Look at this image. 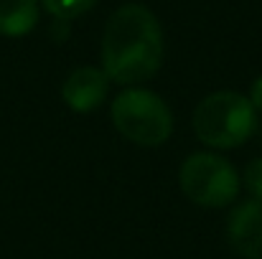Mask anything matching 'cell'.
I'll list each match as a JSON object with an SVG mask.
<instances>
[{"mask_svg": "<svg viewBox=\"0 0 262 259\" xmlns=\"http://www.w3.org/2000/svg\"><path fill=\"white\" fill-rule=\"evenodd\" d=\"M163 64V31L153 10L138 3L120 5L102 33V69L110 82L140 84Z\"/></svg>", "mask_w": 262, "mask_h": 259, "instance_id": "obj_1", "label": "cell"}, {"mask_svg": "<svg viewBox=\"0 0 262 259\" xmlns=\"http://www.w3.org/2000/svg\"><path fill=\"white\" fill-rule=\"evenodd\" d=\"M255 127L257 109L239 91H214L204 97L193 112V132L209 148H237L252 137Z\"/></svg>", "mask_w": 262, "mask_h": 259, "instance_id": "obj_2", "label": "cell"}, {"mask_svg": "<svg viewBox=\"0 0 262 259\" xmlns=\"http://www.w3.org/2000/svg\"><path fill=\"white\" fill-rule=\"evenodd\" d=\"M115 130L143 148L163 145L173 132V114L168 104L148 89H125L112 102Z\"/></svg>", "mask_w": 262, "mask_h": 259, "instance_id": "obj_3", "label": "cell"}, {"mask_svg": "<svg viewBox=\"0 0 262 259\" xmlns=\"http://www.w3.org/2000/svg\"><path fill=\"white\" fill-rule=\"evenodd\" d=\"M181 191L204 208H224L239 193V173L216 153H193L178 171Z\"/></svg>", "mask_w": 262, "mask_h": 259, "instance_id": "obj_4", "label": "cell"}, {"mask_svg": "<svg viewBox=\"0 0 262 259\" xmlns=\"http://www.w3.org/2000/svg\"><path fill=\"white\" fill-rule=\"evenodd\" d=\"M227 239L245 259H262V201H245L227 221Z\"/></svg>", "mask_w": 262, "mask_h": 259, "instance_id": "obj_5", "label": "cell"}, {"mask_svg": "<svg viewBox=\"0 0 262 259\" xmlns=\"http://www.w3.org/2000/svg\"><path fill=\"white\" fill-rule=\"evenodd\" d=\"M107 91H110V77L104 74V69H97V66L74 69L61 86V97L67 107L79 114L97 109L107 99Z\"/></svg>", "mask_w": 262, "mask_h": 259, "instance_id": "obj_6", "label": "cell"}, {"mask_svg": "<svg viewBox=\"0 0 262 259\" xmlns=\"http://www.w3.org/2000/svg\"><path fill=\"white\" fill-rule=\"evenodd\" d=\"M38 23L36 0H0V36L20 38L28 36Z\"/></svg>", "mask_w": 262, "mask_h": 259, "instance_id": "obj_7", "label": "cell"}, {"mask_svg": "<svg viewBox=\"0 0 262 259\" xmlns=\"http://www.w3.org/2000/svg\"><path fill=\"white\" fill-rule=\"evenodd\" d=\"M41 3H43V8H46L54 18H59V20H72V18H79V15H84L87 10H92L97 0H41Z\"/></svg>", "mask_w": 262, "mask_h": 259, "instance_id": "obj_8", "label": "cell"}, {"mask_svg": "<svg viewBox=\"0 0 262 259\" xmlns=\"http://www.w3.org/2000/svg\"><path fill=\"white\" fill-rule=\"evenodd\" d=\"M245 188L255 201H262V158L252 160L245 168Z\"/></svg>", "mask_w": 262, "mask_h": 259, "instance_id": "obj_9", "label": "cell"}, {"mask_svg": "<svg viewBox=\"0 0 262 259\" xmlns=\"http://www.w3.org/2000/svg\"><path fill=\"white\" fill-rule=\"evenodd\" d=\"M250 102H252V107H255V109H260L262 112V77H257V79H255V84H252Z\"/></svg>", "mask_w": 262, "mask_h": 259, "instance_id": "obj_10", "label": "cell"}]
</instances>
